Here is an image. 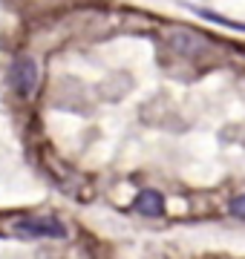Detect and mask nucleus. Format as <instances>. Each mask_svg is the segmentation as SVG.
Instances as JSON below:
<instances>
[{
	"label": "nucleus",
	"mask_w": 245,
	"mask_h": 259,
	"mask_svg": "<svg viewBox=\"0 0 245 259\" xmlns=\"http://www.w3.org/2000/svg\"><path fill=\"white\" fill-rule=\"evenodd\" d=\"M9 81H12V90L20 95V98H35L40 87V66L35 58L29 55H18L12 61V69H9Z\"/></svg>",
	"instance_id": "obj_1"
},
{
	"label": "nucleus",
	"mask_w": 245,
	"mask_h": 259,
	"mask_svg": "<svg viewBox=\"0 0 245 259\" xmlns=\"http://www.w3.org/2000/svg\"><path fill=\"white\" fill-rule=\"evenodd\" d=\"M133 207L142 213V216H161L165 213V199H161L159 190H142L136 196Z\"/></svg>",
	"instance_id": "obj_4"
},
{
	"label": "nucleus",
	"mask_w": 245,
	"mask_h": 259,
	"mask_svg": "<svg viewBox=\"0 0 245 259\" xmlns=\"http://www.w3.org/2000/svg\"><path fill=\"white\" fill-rule=\"evenodd\" d=\"M228 210H231V216H236V219H245V193L236 196L234 202L228 204Z\"/></svg>",
	"instance_id": "obj_6"
},
{
	"label": "nucleus",
	"mask_w": 245,
	"mask_h": 259,
	"mask_svg": "<svg viewBox=\"0 0 245 259\" xmlns=\"http://www.w3.org/2000/svg\"><path fill=\"white\" fill-rule=\"evenodd\" d=\"M168 44L182 58H199L208 52V40L202 35H196V32H190V29H170Z\"/></svg>",
	"instance_id": "obj_3"
},
{
	"label": "nucleus",
	"mask_w": 245,
	"mask_h": 259,
	"mask_svg": "<svg viewBox=\"0 0 245 259\" xmlns=\"http://www.w3.org/2000/svg\"><path fill=\"white\" fill-rule=\"evenodd\" d=\"M199 18H208V20H217V23H225V26H234V29H242L245 32V23H236V20H228V18H219L214 12H205V9H196Z\"/></svg>",
	"instance_id": "obj_5"
},
{
	"label": "nucleus",
	"mask_w": 245,
	"mask_h": 259,
	"mask_svg": "<svg viewBox=\"0 0 245 259\" xmlns=\"http://www.w3.org/2000/svg\"><path fill=\"white\" fill-rule=\"evenodd\" d=\"M12 231L23 236V239H38V236H49V239H61L66 236V228L58 219H49V216H23L12 225Z\"/></svg>",
	"instance_id": "obj_2"
}]
</instances>
